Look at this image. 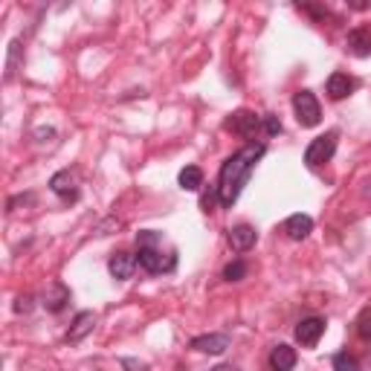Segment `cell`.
I'll return each instance as SVG.
<instances>
[{"label":"cell","instance_id":"obj_9","mask_svg":"<svg viewBox=\"0 0 371 371\" xmlns=\"http://www.w3.org/2000/svg\"><path fill=\"white\" fill-rule=\"evenodd\" d=\"M258 241V232L250 227V224H238L229 229V244H232V250L235 253H246V250H253Z\"/></svg>","mask_w":371,"mask_h":371},{"label":"cell","instance_id":"obj_23","mask_svg":"<svg viewBox=\"0 0 371 371\" xmlns=\"http://www.w3.org/2000/svg\"><path fill=\"white\" fill-rule=\"evenodd\" d=\"M33 296H18L15 299V314H29V311H33Z\"/></svg>","mask_w":371,"mask_h":371},{"label":"cell","instance_id":"obj_13","mask_svg":"<svg viewBox=\"0 0 371 371\" xmlns=\"http://www.w3.org/2000/svg\"><path fill=\"white\" fill-rule=\"evenodd\" d=\"M93 328H96V316H93L90 311H81L76 319H73V325H70V331H67V343H81V339L93 331Z\"/></svg>","mask_w":371,"mask_h":371},{"label":"cell","instance_id":"obj_25","mask_svg":"<svg viewBox=\"0 0 371 371\" xmlns=\"http://www.w3.org/2000/svg\"><path fill=\"white\" fill-rule=\"evenodd\" d=\"M122 368H125V371H145V365H142V363H137V360H131V357L122 360Z\"/></svg>","mask_w":371,"mask_h":371},{"label":"cell","instance_id":"obj_18","mask_svg":"<svg viewBox=\"0 0 371 371\" xmlns=\"http://www.w3.org/2000/svg\"><path fill=\"white\" fill-rule=\"evenodd\" d=\"M333 371H360V365H357V360L348 351H339L333 357Z\"/></svg>","mask_w":371,"mask_h":371},{"label":"cell","instance_id":"obj_15","mask_svg":"<svg viewBox=\"0 0 371 371\" xmlns=\"http://www.w3.org/2000/svg\"><path fill=\"white\" fill-rule=\"evenodd\" d=\"M325 90H328V96H331L333 102H339V99H346V96H351V93H354V79H348L346 73H333V76L328 79Z\"/></svg>","mask_w":371,"mask_h":371},{"label":"cell","instance_id":"obj_24","mask_svg":"<svg viewBox=\"0 0 371 371\" xmlns=\"http://www.w3.org/2000/svg\"><path fill=\"white\" fill-rule=\"evenodd\" d=\"M264 128L270 137H275V134H282V122H278V116H264Z\"/></svg>","mask_w":371,"mask_h":371},{"label":"cell","instance_id":"obj_3","mask_svg":"<svg viewBox=\"0 0 371 371\" xmlns=\"http://www.w3.org/2000/svg\"><path fill=\"white\" fill-rule=\"evenodd\" d=\"M333 151H336V131H328V134L316 137L311 145H307L304 163L311 166V169H316V166H322V163H328L333 157Z\"/></svg>","mask_w":371,"mask_h":371},{"label":"cell","instance_id":"obj_14","mask_svg":"<svg viewBox=\"0 0 371 371\" xmlns=\"http://www.w3.org/2000/svg\"><path fill=\"white\" fill-rule=\"evenodd\" d=\"M348 50L360 58L371 55V26H357L348 33Z\"/></svg>","mask_w":371,"mask_h":371},{"label":"cell","instance_id":"obj_8","mask_svg":"<svg viewBox=\"0 0 371 371\" xmlns=\"http://www.w3.org/2000/svg\"><path fill=\"white\" fill-rule=\"evenodd\" d=\"M227 128L232 131V134H238V137H256V131H258V116L253 113V110H235L232 113V119L227 122Z\"/></svg>","mask_w":371,"mask_h":371},{"label":"cell","instance_id":"obj_26","mask_svg":"<svg viewBox=\"0 0 371 371\" xmlns=\"http://www.w3.org/2000/svg\"><path fill=\"white\" fill-rule=\"evenodd\" d=\"M44 137H47V139H52V137H55V131H52V128H38V139H41V142H44Z\"/></svg>","mask_w":371,"mask_h":371},{"label":"cell","instance_id":"obj_12","mask_svg":"<svg viewBox=\"0 0 371 371\" xmlns=\"http://www.w3.org/2000/svg\"><path fill=\"white\" fill-rule=\"evenodd\" d=\"M311 232H314V221L307 218V215H290V218L285 221V235L290 241H304Z\"/></svg>","mask_w":371,"mask_h":371},{"label":"cell","instance_id":"obj_1","mask_svg":"<svg viewBox=\"0 0 371 371\" xmlns=\"http://www.w3.org/2000/svg\"><path fill=\"white\" fill-rule=\"evenodd\" d=\"M264 142H250L244 145L241 151H235L232 157H227V163L221 166V174H218V200L224 209H232V203L241 198V189L250 180L256 163L264 157Z\"/></svg>","mask_w":371,"mask_h":371},{"label":"cell","instance_id":"obj_11","mask_svg":"<svg viewBox=\"0 0 371 371\" xmlns=\"http://www.w3.org/2000/svg\"><path fill=\"white\" fill-rule=\"evenodd\" d=\"M50 189L58 195V198H64V200H76L79 198V189H76V177L70 171H58L50 177Z\"/></svg>","mask_w":371,"mask_h":371},{"label":"cell","instance_id":"obj_16","mask_svg":"<svg viewBox=\"0 0 371 371\" xmlns=\"http://www.w3.org/2000/svg\"><path fill=\"white\" fill-rule=\"evenodd\" d=\"M270 368L273 371H293L296 368V351L290 346H275L270 351Z\"/></svg>","mask_w":371,"mask_h":371},{"label":"cell","instance_id":"obj_6","mask_svg":"<svg viewBox=\"0 0 371 371\" xmlns=\"http://www.w3.org/2000/svg\"><path fill=\"white\" fill-rule=\"evenodd\" d=\"M229 346H232L229 333H203V336H195L189 343V348L200 351V354H224Z\"/></svg>","mask_w":371,"mask_h":371},{"label":"cell","instance_id":"obj_17","mask_svg":"<svg viewBox=\"0 0 371 371\" xmlns=\"http://www.w3.org/2000/svg\"><path fill=\"white\" fill-rule=\"evenodd\" d=\"M180 189H186V192H198L200 186H203V171L198 169V166H186L183 171H180Z\"/></svg>","mask_w":371,"mask_h":371},{"label":"cell","instance_id":"obj_19","mask_svg":"<svg viewBox=\"0 0 371 371\" xmlns=\"http://www.w3.org/2000/svg\"><path fill=\"white\" fill-rule=\"evenodd\" d=\"M244 275H246V264L244 261H232V264L224 267V278H227V282H241Z\"/></svg>","mask_w":371,"mask_h":371},{"label":"cell","instance_id":"obj_4","mask_svg":"<svg viewBox=\"0 0 371 371\" xmlns=\"http://www.w3.org/2000/svg\"><path fill=\"white\" fill-rule=\"evenodd\" d=\"M137 261H139V267L148 270V273H169V270H174L177 256L171 253L169 258H163V253L157 250V246H139Z\"/></svg>","mask_w":371,"mask_h":371},{"label":"cell","instance_id":"obj_5","mask_svg":"<svg viewBox=\"0 0 371 371\" xmlns=\"http://www.w3.org/2000/svg\"><path fill=\"white\" fill-rule=\"evenodd\" d=\"M67 302H70V287L64 282H50L41 293V304L50 314H61L67 307Z\"/></svg>","mask_w":371,"mask_h":371},{"label":"cell","instance_id":"obj_20","mask_svg":"<svg viewBox=\"0 0 371 371\" xmlns=\"http://www.w3.org/2000/svg\"><path fill=\"white\" fill-rule=\"evenodd\" d=\"M18 55H21V41H12L9 44V58H6V79H12L15 70H18Z\"/></svg>","mask_w":371,"mask_h":371},{"label":"cell","instance_id":"obj_10","mask_svg":"<svg viewBox=\"0 0 371 371\" xmlns=\"http://www.w3.org/2000/svg\"><path fill=\"white\" fill-rule=\"evenodd\" d=\"M137 256H131V253H113L110 256V261H108V270H110V275L113 278H119V282H125V278H131L134 275V270H137Z\"/></svg>","mask_w":371,"mask_h":371},{"label":"cell","instance_id":"obj_2","mask_svg":"<svg viewBox=\"0 0 371 371\" xmlns=\"http://www.w3.org/2000/svg\"><path fill=\"white\" fill-rule=\"evenodd\" d=\"M293 110H296V119L302 128H316L319 119H322V108L316 102V96L311 90H299L293 96Z\"/></svg>","mask_w":371,"mask_h":371},{"label":"cell","instance_id":"obj_7","mask_svg":"<svg viewBox=\"0 0 371 371\" xmlns=\"http://www.w3.org/2000/svg\"><path fill=\"white\" fill-rule=\"evenodd\" d=\"M322 333H325V319L322 316H307V319H302L296 325V339L304 348H314Z\"/></svg>","mask_w":371,"mask_h":371},{"label":"cell","instance_id":"obj_21","mask_svg":"<svg viewBox=\"0 0 371 371\" xmlns=\"http://www.w3.org/2000/svg\"><path fill=\"white\" fill-rule=\"evenodd\" d=\"M357 333H360L363 339H371V307H365V311L360 314V319H357Z\"/></svg>","mask_w":371,"mask_h":371},{"label":"cell","instance_id":"obj_27","mask_svg":"<svg viewBox=\"0 0 371 371\" xmlns=\"http://www.w3.org/2000/svg\"><path fill=\"white\" fill-rule=\"evenodd\" d=\"M212 371H238V368H235V365H215Z\"/></svg>","mask_w":371,"mask_h":371},{"label":"cell","instance_id":"obj_22","mask_svg":"<svg viewBox=\"0 0 371 371\" xmlns=\"http://www.w3.org/2000/svg\"><path fill=\"white\" fill-rule=\"evenodd\" d=\"M137 244H139V246H157V244H160V232L145 229V232L137 235Z\"/></svg>","mask_w":371,"mask_h":371}]
</instances>
